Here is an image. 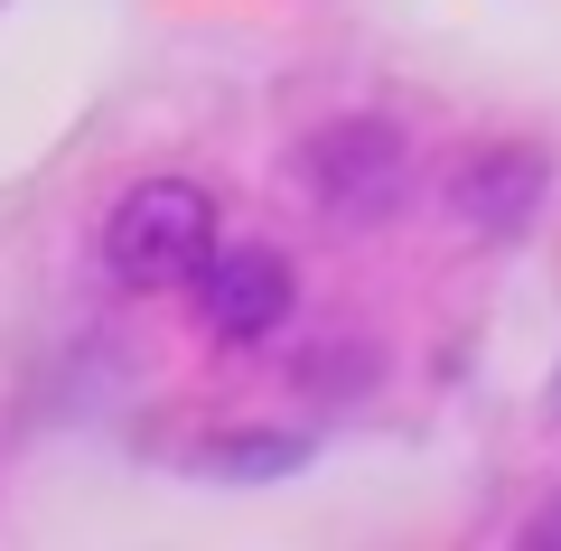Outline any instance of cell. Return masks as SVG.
Listing matches in <instances>:
<instances>
[{"label":"cell","instance_id":"1","mask_svg":"<svg viewBox=\"0 0 561 551\" xmlns=\"http://www.w3.org/2000/svg\"><path fill=\"white\" fill-rule=\"evenodd\" d=\"M206 253H216V197L197 177H140L131 197L103 216V272L122 290H197Z\"/></svg>","mask_w":561,"mask_h":551},{"label":"cell","instance_id":"2","mask_svg":"<svg viewBox=\"0 0 561 551\" xmlns=\"http://www.w3.org/2000/svg\"><path fill=\"white\" fill-rule=\"evenodd\" d=\"M412 187V140L383 113H337L300 140V197L337 225H383Z\"/></svg>","mask_w":561,"mask_h":551},{"label":"cell","instance_id":"3","mask_svg":"<svg viewBox=\"0 0 561 551\" xmlns=\"http://www.w3.org/2000/svg\"><path fill=\"white\" fill-rule=\"evenodd\" d=\"M290 299H300V280H290V253L262 234L243 243H216L197 272V318L225 336V346H262V336L290 328Z\"/></svg>","mask_w":561,"mask_h":551},{"label":"cell","instance_id":"4","mask_svg":"<svg viewBox=\"0 0 561 551\" xmlns=\"http://www.w3.org/2000/svg\"><path fill=\"white\" fill-rule=\"evenodd\" d=\"M534 206H542V150H524V140H486L449 169V216L478 234H515Z\"/></svg>","mask_w":561,"mask_h":551},{"label":"cell","instance_id":"5","mask_svg":"<svg viewBox=\"0 0 561 551\" xmlns=\"http://www.w3.org/2000/svg\"><path fill=\"white\" fill-rule=\"evenodd\" d=\"M290 458H300V439H234L225 468H290Z\"/></svg>","mask_w":561,"mask_h":551}]
</instances>
